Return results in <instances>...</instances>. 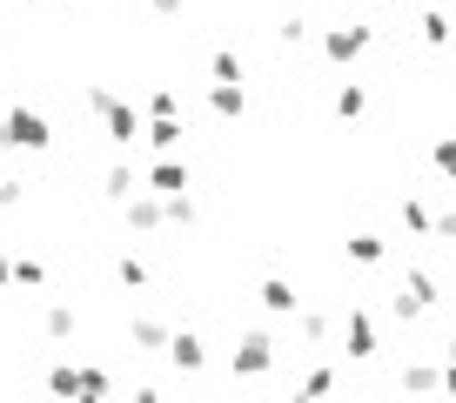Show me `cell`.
Segmentation results:
<instances>
[{"label":"cell","instance_id":"9a60e30c","mask_svg":"<svg viewBox=\"0 0 456 403\" xmlns=\"http://www.w3.org/2000/svg\"><path fill=\"white\" fill-rule=\"evenodd\" d=\"M108 195H114V202L134 195V169H128V161H114V169H108Z\"/></svg>","mask_w":456,"mask_h":403},{"label":"cell","instance_id":"2e32d148","mask_svg":"<svg viewBox=\"0 0 456 403\" xmlns=\"http://www.w3.org/2000/svg\"><path fill=\"white\" fill-rule=\"evenodd\" d=\"M208 68H215V81H242V61L228 54V47H222V54H215V61H208Z\"/></svg>","mask_w":456,"mask_h":403},{"label":"cell","instance_id":"ac0fdd59","mask_svg":"<svg viewBox=\"0 0 456 403\" xmlns=\"http://www.w3.org/2000/svg\"><path fill=\"white\" fill-rule=\"evenodd\" d=\"M349 256H356V262H383V243H376V235H356V243H349Z\"/></svg>","mask_w":456,"mask_h":403},{"label":"cell","instance_id":"e0dca14e","mask_svg":"<svg viewBox=\"0 0 456 403\" xmlns=\"http://www.w3.org/2000/svg\"><path fill=\"white\" fill-rule=\"evenodd\" d=\"M168 222H175V229H188V222H195V202H188V195H168Z\"/></svg>","mask_w":456,"mask_h":403},{"label":"cell","instance_id":"5bb4252c","mask_svg":"<svg viewBox=\"0 0 456 403\" xmlns=\"http://www.w3.org/2000/svg\"><path fill=\"white\" fill-rule=\"evenodd\" d=\"M41 330L54 336V343H61V336H74V309H68V302H54V309L41 317Z\"/></svg>","mask_w":456,"mask_h":403},{"label":"cell","instance_id":"44dd1931","mask_svg":"<svg viewBox=\"0 0 456 403\" xmlns=\"http://www.w3.org/2000/svg\"><path fill=\"white\" fill-rule=\"evenodd\" d=\"M7 276H14V262H7V256H0V289H7Z\"/></svg>","mask_w":456,"mask_h":403},{"label":"cell","instance_id":"ffe728a7","mask_svg":"<svg viewBox=\"0 0 456 403\" xmlns=\"http://www.w3.org/2000/svg\"><path fill=\"white\" fill-rule=\"evenodd\" d=\"M148 7H155L161 21H168V14H182V0H148Z\"/></svg>","mask_w":456,"mask_h":403},{"label":"cell","instance_id":"6da1fadb","mask_svg":"<svg viewBox=\"0 0 456 403\" xmlns=\"http://www.w3.org/2000/svg\"><path fill=\"white\" fill-rule=\"evenodd\" d=\"M87 108L101 115V128H108V142H114V148H128L134 135H148V128H142V115H134V108L114 95V87H87Z\"/></svg>","mask_w":456,"mask_h":403},{"label":"cell","instance_id":"5b68a950","mask_svg":"<svg viewBox=\"0 0 456 403\" xmlns=\"http://www.w3.org/2000/svg\"><path fill=\"white\" fill-rule=\"evenodd\" d=\"M370 41H376L370 28H336V34H322V54H329V61H356Z\"/></svg>","mask_w":456,"mask_h":403},{"label":"cell","instance_id":"30bf717a","mask_svg":"<svg viewBox=\"0 0 456 403\" xmlns=\"http://www.w3.org/2000/svg\"><path fill=\"white\" fill-rule=\"evenodd\" d=\"M148 148L175 155V148H182V121H175V115H155V121H148Z\"/></svg>","mask_w":456,"mask_h":403},{"label":"cell","instance_id":"277c9868","mask_svg":"<svg viewBox=\"0 0 456 403\" xmlns=\"http://www.w3.org/2000/svg\"><path fill=\"white\" fill-rule=\"evenodd\" d=\"M269 363H275V336L269 330H248L242 350H235V376H262Z\"/></svg>","mask_w":456,"mask_h":403},{"label":"cell","instance_id":"8fae6325","mask_svg":"<svg viewBox=\"0 0 456 403\" xmlns=\"http://www.w3.org/2000/svg\"><path fill=\"white\" fill-rule=\"evenodd\" d=\"M148 188H155V195H182V188H188V169H182V161H155Z\"/></svg>","mask_w":456,"mask_h":403},{"label":"cell","instance_id":"3957f363","mask_svg":"<svg viewBox=\"0 0 456 403\" xmlns=\"http://www.w3.org/2000/svg\"><path fill=\"white\" fill-rule=\"evenodd\" d=\"M47 390H61V397H108V370H74V363H68V370H54V376H47Z\"/></svg>","mask_w":456,"mask_h":403},{"label":"cell","instance_id":"4fadbf2b","mask_svg":"<svg viewBox=\"0 0 456 403\" xmlns=\"http://www.w3.org/2000/svg\"><path fill=\"white\" fill-rule=\"evenodd\" d=\"M349 357H376V330L362 309H349Z\"/></svg>","mask_w":456,"mask_h":403},{"label":"cell","instance_id":"52a82bcc","mask_svg":"<svg viewBox=\"0 0 456 403\" xmlns=\"http://www.w3.org/2000/svg\"><path fill=\"white\" fill-rule=\"evenodd\" d=\"M168 357H175V370H201V363H208V350H201L195 330H175V336H168Z\"/></svg>","mask_w":456,"mask_h":403},{"label":"cell","instance_id":"9c48e42d","mask_svg":"<svg viewBox=\"0 0 456 403\" xmlns=\"http://www.w3.org/2000/svg\"><path fill=\"white\" fill-rule=\"evenodd\" d=\"M262 309H269V317H296V289H289L282 276H269V283H262Z\"/></svg>","mask_w":456,"mask_h":403},{"label":"cell","instance_id":"8992f818","mask_svg":"<svg viewBox=\"0 0 456 403\" xmlns=\"http://www.w3.org/2000/svg\"><path fill=\"white\" fill-rule=\"evenodd\" d=\"M121 209H128V222H134V229H161V222H168V202H155V195H142V188H134V195L128 202H121Z\"/></svg>","mask_w":456,"mask_h":403},{"label":"cell","instance_id":"7c38bea8","mask_svg":"<svg viewBox=\"0 0 456 403\" xmlns=\"http://www.w3.org/2000/svg\"><path fill=\"white\" fill-rule=\"evenodd\" d=\"M128 336H134L142 350H168V336H175V330H168V323H155V317H134V323H128Z\"/></svg>","mask_w":456,"mask_h":403},{"label":"cell","instance_id":"d6986e66","mask_svg":"<svg viewBox=\"0 0 456 403\" xmlns=\"http://www.w3.org/2000/svg\"><path fill=\"white\" fill-rule=\"evenodd\" d=\"M336 115H362V87H342V95H336Z\"/></svg>","mask_w":456,"mask_h":403},{"label":"cell","instance_id":"7402d4cb","mask_svg":"<svg viewBox=\"0 0 456 403\" xmlns=\"http://www.w3.org/2000/svg\"><path fill=\"white\" fill-rule=\"evenodd\" d=\"M54 7H68V0H54Z\"/></svg>","mask_w":456,"mask_h":403},{"label":"cell","instance_id":"ba28073f","mask_svg":"<svg viewBox=\"0 0 456 403\" xmlns=\"http://www.w3.org/2000/svg\"><path fill=\"white\" fill-rule=\"evenodd\" d=\"M208 108H215V115H242V108H248L242 81H215V87H208Z\"/></svg>","mask_w":456,"mask_h":403},{"label":"cell","instance_id":"7a4b0ae2","mask_svg":"<svg viewBox=\"0 0 456 403\" xmlns=\"http://www.w3.org/2000/svg\"><path fill=\"white\" fill-rule=\"evenodd\" d=\"M47 142H54V135H47V121L34 115V108H7V115H0V148H28V155H41Z\"/></svg>","mask_w":456,"mask_h":403}]
</instances>
